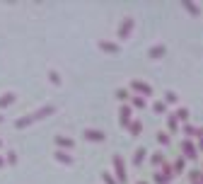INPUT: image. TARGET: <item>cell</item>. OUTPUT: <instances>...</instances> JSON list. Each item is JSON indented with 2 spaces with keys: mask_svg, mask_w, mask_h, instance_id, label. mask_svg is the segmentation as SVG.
<instances>
[{
  "mask_svg": "<svg viewBox=\"0 0 203 184\" xmlns=\"http://www.w3.org/2000/svg\"><path fill=\"white\" fill-rule=\"evenodd\" d=\"M184 150H186V155H191V158L196 155V153H193V145H184Z\"/></svg>",
  "mask_w": 203,
  "mask_h": 184,
  "instance_id": "3",
  "label": "cell"
},
{
  "mask_svg": "<svg viewBox=\"0 0 203 184\" xmlns=\"http://www.w3.org/2000/svg\"><path fill=\"white\" fill-rule=\"evenodd\" d=\"M133 87H138L140 92H145V94H150V87L147 85H143V83H133Z\"/></svg>",
  "mask_w": 203,
  "mask_h": 184,
  "instance_id": "1",
  "label": "cell"
},
{
  "mask_svg": "<svg viewBox=\"0 0 203 184\" xmlns=\"http://www.w3.org/2000/svg\"><path fill=\"white\" fill-rule=\"evenodd\" d=\"M177 114H179V119H186V116H189V112H186V109H179Z\"/></svg>",
  "mask_w": 203,
  "mask_h": 184,
  "instance_id": "4",
  "label": "cell"
},
{
  "mask_svg": "<svg viewBox=\"0 0 203 184\" xmlns=\"http://www.w3.org/2000/svg\"><path fill=\"white\" fill-rule=\"evenodd\" d=\"M87 138H94V141H102V133H99V131H90V133H87Z\"/></svg>",
  "mask_w": 203,
  "mask_h": 184,
  "instance_id": "2",
  "label": "cell"
}]
</instances>
